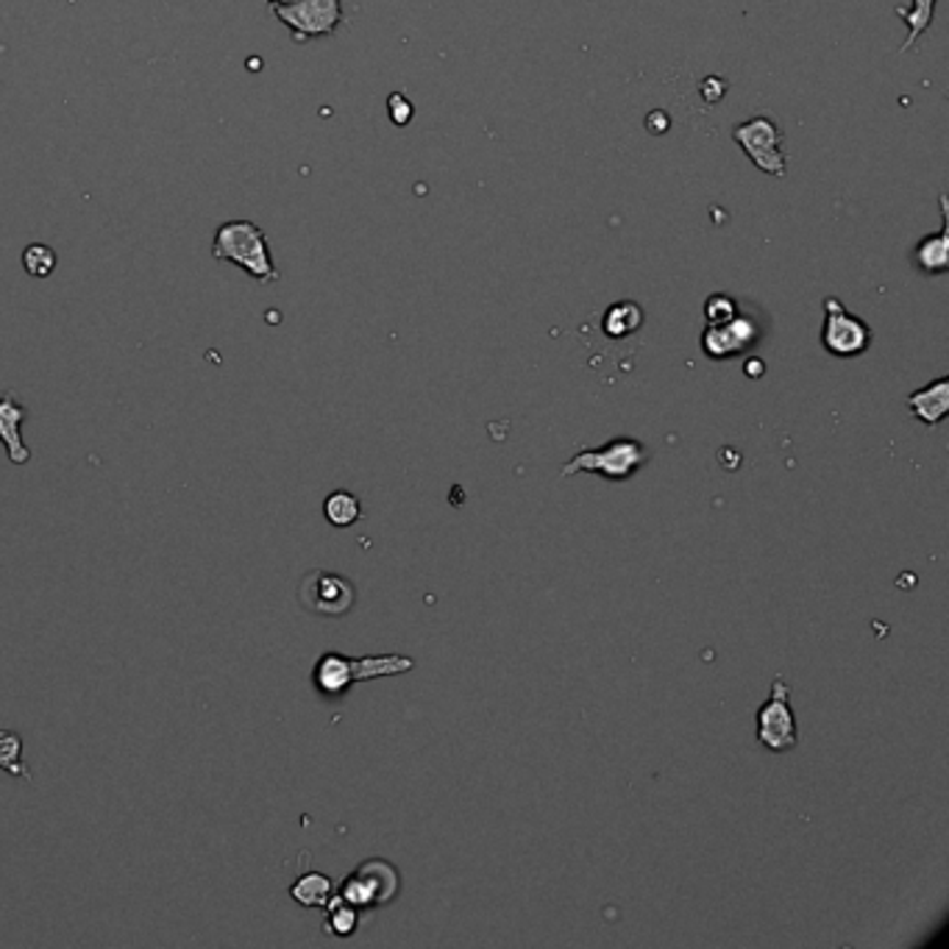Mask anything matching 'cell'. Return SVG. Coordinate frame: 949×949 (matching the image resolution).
Listing matches in <instances>:
<instances>
[{"label": "cell", "mask_w": 949, "mask_h": 949, "mask_svg": "<svg viewBox=\"0 0 949 949\" xmlns=\"http://www.w3.org/2000/svg\"><path fill=\"white\" fill-rule=\"evenodd\" d=\"M387 112H390V120L396 125H410L416 107H412V101L404 96V92H393V96L387 98Z\"/></svg>", "instance_id": "cell-22"}, {"label": "cell", "mask_w": 949, "mask_h": 949, "mask_svg": "<svg viewBox=\"0 0 949 949\" xmlns=\"http://www.w3.org/2000/svg\"><path fill=\"white\" fill-rule=\"evenodd\" d=\"M416 669V660L404 654H376V658H345L329 652L318 660L312 671V683L318 694L327 699H340L354 683L376 680V676H396Z\"/></svg>", "instance_id": "cell-2"}, {"label": "cell", "mask_w": 949, "mask_h": 949, "mask_svg": "<svg viewBox=\"0 0 949 949\" xmlns=\"http://www.w3.org/2000/svg\"><path fill=\"white\" fill-rule=\"evenodd\" d=\"M298 602L312 616L340 618L354 607L356 591L345 576L332 574V571H309L298 582Z\"/></svg>", "instance_id": "cell-6"}, {"label": "cell", "mask_w": 949, "mask_h": 949, "mask_svg": "<svg viewBox=\"0 0 949 949\" xmlns=\"http://www.w3.org/2000/svg\"><path fill=\"white\" fill-rule=\"evenodd\" d=\"M267 3H271V9H276V7H285V3H293V0H267Z\"/></svg>", "instance_id": "cell-24"}, {"label": "cell", "mask_w": 949, "mask_h": 949, "mask_svg": "<svg viewBox=\"0 0 949 949\" xmlns=\"http://www.w3.org/2000/svg\"><path fill=\"white\" fill-rule=\"evenodd\" d=\"M760 340V327L752 315H732L725 323H707L702 332V351L710 360H730V356L743 354Z\"/></svg>", "instance_id": "cell-10"}, {"label": "cell", "mask_w": 949, "mask_h": 949, "mask_svg": "<svg viewBox=\"0 0 949 949\" xmlns=\"http://www.w3.org/2000/svg\"><path fill=\"white\" fill-rule=\"evenodd\" d=\"M908 407L914 410V416L919 418L922 423H927V427H936V423H941L944 418H947V410H949V379L947 376L930 382V385L922 387V390L911 393Z\"/></svg>", "instance_id": "cell-13"}, {"label": "cell", "mask_w": 949, "mask_h": 949, "mask_svg": "<svg viewBox=\"0 0 949 949\" xmlns=\"http://www.w3.org/2000/svg\"><path fill=\"white\" fill-rule=\"evenodd\" d=\"M727 92V84L721 81V78H707V81H702V98H705V101H710V103H716V101H721V96H725Z\"/></svg>", "instance_id": "cell-23"}, {"label": "cell", "mask_w": 949, "mask_h": 949, "mask_svg": "<svg viewBox=\"0 0 949 949\" xmlns=\"http://www.w3.org/2000/svg\"><path fill=\"white\" fill-rule=\"evenodd\" d=\"M56 265H59V256H56V251L51 249V245L45 243L25 245L23 267L29 276H34V279H48V276L56 271Z\"/></svg>", "instance_id": "cell-18"}, {"label": "cell", "mask_w": 949, "mask_h": 949, "mask_svg": "<svg viewBox=\"0 0 949 949\" xmlns=\"http://www.w3.org/2000/svg\"><path fill=\"white\" fill-rule=\"evenodd\" d=\"M732 315H738V301L727 293H713L705 301V318L707 323H725Z\"/></svg>", "instance_id": "cell-21"}, {"label": "cell", "mask_w": 949, "mask_h": 949, "mask_svg": "<svg viewBox=\"0 0 949 949\" xmlns=\"http://www.w3.org/2000/svg\"><path fill=\"white\" fill-rule=\"evenodd\" d=\"M649 460L647 449H643L638 440L632 438H616L610 443L599 445V449H587L580 451L576 457H571L563 465L560 474L574 476L580 471H591V474H602L610 482H624L636 474L638 468H643Z\"/></svg>", "instance_id": "cell-3"}, {"label": "cell", "mask_w": 949, "mask_h": 949, "mask_svg": "<svg viewBox=\"0 0 949 949\" xmlns=\"http://www.w3.org/2000/svg\"><path fill=\"white\" fill-rule=\"evenodd\" d=\"M323 516H327V521L332 523V527L345 529L360 521L363 507H360V499H356L354 493L338 490L332 493V496H327V501H323Z\"/></svg>", "instance_id": "cell-17"}, {"label": "cell", "mask_w": 949, "mask_h": 949, "mask_svg": "<svg viewBox=\"0 0 949 949\" xmlns=\"http://www.w3.org/2000/svg\"><path fill=\"white\" fill-rule=\"evenodd\" d=\"M821 345L832 356H858L872 345V329L858 315L849 312L838 298H825V327H821Z\"/></svg>", "instance_id": "cell-8"}, {"label": "cell", "mask_w": 949, "mask_h": 949, "mask_svg": "<svg viewBox=\"0 0 949 949\" xmlns=\"http://www.w3.org/2000/svg\"><path fill=\"white\" fill-rule=\"evenodd\" d=\"M643 327V307L636 301H618L607 307L602 318V332L610 340H624Z\"/></svg>", "instance_id": "cell-14"}, {"label": "cell", "mask_w": 949, "mask_h": 949, "mask_svg": "<svg viewBox=\"0 0 949 949\" xmlns=\"http://www.w3.org/2000/svg\"><path fill=\"white\" fill-rule=\"evenodd\" d=\"M398 889H401V880H398L396 869L387 861L374 858V861H365L351 878H345L340 896H343L349 905H354L356 911L379 908V905H387L390 900H396Z\"/></svg>", "instance_id": "cell-7"}, {"label": "cell", "mask_w": 949, "mask_h": 949, "mask_svg": "<svg viewBox=\"0 0 949 949\" xmlns=\"http://www.w3.org/2000/svg\"><path fill=\"white\" fill-rule=\"evenodd\" d=\"M732 140L760 173L785 178L788 159H785L783 129L777 125V120L769 118V114H754V118L743 120V123L732 129Z\"/></svg>", "instance_id": "cell-4"}, {"label": "cell", "mask_w": 949, "mask_h": 949, "mask_svg": "<svg viewBox=\"0 0 949 949\" xmlns=\"http://www.w3.org/2000/svg\"><path fill=\"white\" fill-rule=\"evenodd\" d=\"M274 14L296 42L332 36L343 25V0H293L276 7Z\"/></svg>", "instance_id": "cell-5"}, {"label": "cell", "mask_w": 949, "mask_h": 949, "mask_svg": "<svg viewBox=\"0 0 949 949\" xmlns=\"http://www.w3.org/2000/svg\"><path fill=\"white\" fill-rule=\"evenodd\" d=\"M0 769L12 777L29 780V769L23 765V738L14 730H0Z\"/></svg>", "instance_id": "cell-19"}, {"label": "cell", "mask_w": 949, "mask_h": 949, "mask_svg": "<svg viewBox=\"0 0 949 949\" xmlns=\"http://www.w3.org/2000/svg\"><path fill=\"white\" fill-rule=\"evenodd\" d=\"M938 0H911L908 9H896V18L908 25V36L900 45V54L911 51L922 34L933 25V14H936Z\"/></svg>", "instance_id": "cell-15"}, {"label": "cell", "mask_w": 949, "mask_h": 949, "mask_svg": "<svg viewBox=\"0 0 949 949\" xmlns=\"http://www.w3.org/2000/svg\"><path fill=\"white\" fill-rule=\"evenodd\" d=\"M758 741L772 752H791L799 743L796 736V716L791 710L788 685L783 676H777L772 685V694L758 710Z\"/></svg>", "instance_id": "cell-9"}, {"label": "cell", "mask_w": 949, "mask_h": 949, "mask_svg": "<svg viewBox=\"0 0 949 949\" xmlns=\"http://www.w3.org/2000/svg\"><path fill=\"white\" fill-rule=\"evenodd\" d=\"M941 229L916 243L914 265L927 276H944L949 271V201L941 192Z\"/></svg>", "instance_id": "cell-11"}, {"label": "cell", "mask_w": 949, "mask_h": 949, "mask_svg": "<svg viewBox=\"0 0 949 949\" xmlns=\"http://www.w3.org/2000/svg\"><path fill=\"white\" fill-rule=\"evenodd\" d=\"M327 930L332 933V936H351V933L356 930V922H360V914H356L354 905H349V902L343 900V896H334V900L327 902Z\"/></svg>", "instance_id": "cell-20"}, {"label": "cell", "mask_w": 949, "mask_h": 949, "mask_svg": "<svg viewBox=\"0 0 949 949\" xmlns=\"http://www.w3.org/2000/svg\"><path fill=\"white\" fill-rule=\"evenodd\" d=\"M332 880L327 874L309 872L293 883L290 896L304 908H327V902L332 900Z\"/></svg>", "instance_id": "cell-16"}, {"label": "cell", "mask_w": 949, "mask_h": 949, "mask_svg": "<svg viewBox=\"0 0 949 949\" xmlns=\"http://www.w3.org/2000/svg\"><path fill=\"white\" fill-rule=\"evenodd\" d=\"M25 421V407L18 401L14 393L0 396V443L7 445V454L14 465H23L31 460L29 445L20 438V427Z\"/></svg>", "instance_id": "cell-12"}, {"label": "cell", "mask_w": 949, "mask_h": 949, "mask_svg": "<svg viewBox=\"0 0 949 949\" xmlns=\"http://www.w3.org/2000/svg\"><path fill=\"white\" fill-rule=\"evenodd\" d=\"M212 256L220 262H232L240 271L256 279L260 285L279 282V271L271 256V243L254 220H225L218 225L212 240Z\"/></svg>", "instance_id": "cell-1"}]
</instances>
